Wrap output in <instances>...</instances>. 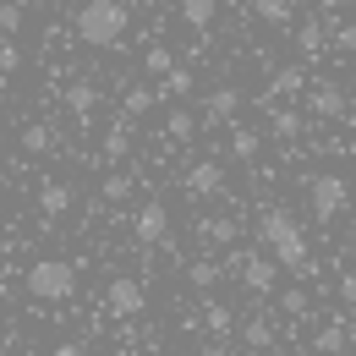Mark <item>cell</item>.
Masks as SVG:
<instances>
[{
    "label": "cell",
    "mask_w": 356,
    "mask_h": 356,
    "mask_svg": "<svg viewBox=\"0 0 356 356\" xmlns=\"http://www.w3.org/2000/svg\"><path fill=\"white\" fill-rule=\"evenodd\" d=\"M258 148H264V137H258V132H247V127L230 132V154H236V159H258Z\"/></svg>",
    "instance_id": "cell-26"
},
{
    "label": "cell",
    "mask_w": 356,
    "mask_h": 356,
    "mask_svg": "<svg viewBox=\"0 0 356 356\" xmlns=\"http://www.w3.org/2000/svg\"><path fill=\"white\" fill-rule=\"evenodd\" d=\"M296 49H302V55H323V49H329V28H323V22H302V28H296Z\"/></svg>",
    "instance_id": "cell-20"
},
{
    "label": "cell",
    "mask_w": 356,
    "mask_h": 356,
    "mask_svg": "<svg viewBox=\"0 0 356 356\" xmlns=\"http://www.w3.org/2000/svg\"><path fill=\"white\" fill-rule=\"evenodd\" d=\"M225 264H236L241 285H247L252 296H268V291L280 285V264H274V258H264V252H230Z\"/></svg>",
    "instance_id": "cell-5"
},
{
    "label": "cell",
    "mask_w": 356,
    "mask_h": 356,
    "mask_svg": "<svg viewBox=\"0 0 356 356\" xmlns=\"http://www.w3.org/2000/svg\"><path fill=\"white\" fill-rule=\"evenodd\" d=\"M49 148H55V132H49L44 121L22 127V154H49Z\"/></svg>",
    "instance_id": "cell-23"
},
{
    "label": "cell",
    "mask_w": 356,
    "mask_h": 356,
    "mask_svg": "<svg viewBox=\"0 0 356 356\" xmlns=\"http://www.w3.org/2000/svg\"><path fill=\"white\" fill-rule=\"evenodd\" d=\"M192 132H197V115H192V110H170V115H165V137H170V143H186Z\"/></svg>",
    "instance_id": "cell-22"
},
{
    "label": "cell",
    "mask_w": 356,
    "mask_h": 356,
    "mask_svg": "<svg viewBox=\"0 0 356 356\" xmlns=\"http://www.w3.org/2000/svg\"><path fill=\"white\" fill-rule=\"evenodd\" d=\"M197 236H203V241H220V247H230V241L241 236V225L225 220V214H214V220H197Z\"/></svg>",
    "instance_id": "cell-18"
},
{
    "label": "cell",
    "mask_w": 356,
    "mask_h": 356,
    "mask_svg": "<svg viewBox=\"0 0 356 356\" xmlns=\"http://www.w3.org/2000/svg\"><path fill=\"white\" fill-rule=\"evenodd\" d=\"M127 22H132L127 0H83V11H77V22H72V33H77L83 44H93V49H121Z\"/></svg>",
    "instance_id": "cell-1"
},
{
    "label": "cell",
    "mask_w": 356,
    "mask_h": 356,
    "mask_svg": "<svg viewBox=\"0 0 356 356\" xmlns=\"http://www.w3.org/2000/svg\"><path fill=\"white\" fill-rule=\"evenodd\" d=\"M17 66H22V49L6 39V44H0V72H17Z\"/></svg>",
    "instance_id": "cell-33"
},
{
    "label": "cell",
    "mask_w": 356,
    "mask_h": 356,
    "mask_svg": "<svg viewBox=\"0 0 356 356\" xmlns=\"http://www.w3.org/2000/svg\"><path fill=\"white\" fill-rule=\"evenodd\" d=\"M307 110L323 115V121H334V115H346V93L334 83H318V88H307Z\"/></svg>",
    "instance_id": "cell-9"
},
{
    "label": "cell",
    "mask_w": 356,
    "mask_h": 356,
    "mask_svg": "<svg viewBox=\"0 0 356 356\" xmlns=\"http://www.w3.org/2000/svg\"><path fill=\"white\" fill-rule=\"evenodd\" d=\"M143 66H148L154 77H170V72H176V55H170V49H165V44H154V49H148V55H143Z\"/></svg>",
    "instance_id": "cell-27"
},
{
    "label": "cell",
    "mask_w": 356,
    "mask_h": 356,
    "mask_svg": "<svg viewBox=\"0 0 356 356\" xmlns=\"http://www.w3.org/2000/svg\"><path fill=\"white\" fill-rule=\"evenodd\" d=\"M132 236L143 241V247H159V241L170 236V209H165L159 197H148V203L137 209V220H132Z\"/></svg>",
    "instance_id": "cell-6"
},
{
    "label": "cell",
    "mask_w": 356,
    "mask_h": 356,
    "mask_svg": "<svg viewBox=\"0 0 356 356\" xmlns=\"http://www.w3.org/2000/svg\"><path fill=\"white\" fill-rule=\"evenodd\" d=\"M104 307L115 312V318H137L143 312V285H137L132 274H115L110 291H104Z\"/></svg>",
    "instance_id": "cell-7"
},
{
    "label": "cell",
    "mask_w": 356,
    "mask_h": 356,
    "mask_svg": "<svg viewBox=\"0 0 356 356\" xmlns=\"http://www.w3.org/2000/svg\"><path fill=\"white\" fill-rule=\"evenodd\" d=\"M241 334H247V346H252V351H268V346H274V323H268V318H247V323H241Z\"/></svg>",
    "instance_id": "cell-25"
},
{
    "label": "cell",
    "mask_w": 356,
    "mask_h": 356,
    "mask_svg": "<svg viewBox=\"0 0 356 356\" xmlns=\"http://www.w3.org/2000/svg\"><path fill=\"white\" fill-rule=\"evenodd\" d=\"M99 148H104V159H110V165H115V159H127V154H132V121H115V127L104 132Z\"/></svg>",
    "instance_id": "cell-17"
},
{
    "label": "cell",
    "mask_w": 356,
    "mask_h": 356,
    "mask_svg": "<svg viewBox=\"0 0 356 356\" xmlns=\"http://www.w3.org/2000/svg\"><path fill=\"white\" fill-rule=\"evenodd\" d=\"M268 93H274V99H296V93H307V72H302V66H280V72L268 77Z\"/></svg>",
    "instance_id": "cell-11"
},
{
    "label": "cell",
    "mask_w": 356,
    "mask_h": 356,
    "mask_svg": "<svg viewBox=\"0 0 356 356\" xmlns=\"http://www.w3.org/2000/svg\"><path fill=\"white\" fill-rule=\"evenodd\" d=\"M296 6H302V0H252V11H258L264 22H291Z\"/></svg>",
    "instance_id": "cell-24"
},
{
    "label": "cell",
    "mask_w": 356,
    "mask_h": 356,
    "mask_svg": "<svg viewBox=\"0 0 356 356\" xmlns=\"http://www.w3.org/2000/svg\"><path fill=\"white\" fill-rule=\"evenodd\" d=\"M334 49H340V55H356V22L334 28Z\"/></svg>",
    "instance_id": "cell-32"
},
{
    "label": "cell",
    "mask_w": 356,
    "mask_h": 356,
    "mask_svg": "<svg viewBox=\"0 0 356 356\" xmlns=\"http://www.w3.org/2000/svg\"><path fill=\"white\" fill-rule=\"evenodd\" d=\"M214 11H220V0H181V22H186L192 33H209Z\"/></svg>",
    "instance_id": "cell-15"
},
{
    "label": "cell",
    "mask_w": 356,
    "mask_h": 356,
    "mask_svg": "<svg viewBox=\"0 0 356 356\" xmlns=\"http://www.w3.org/2000/svg\"><path fill=\"white\" fill-rule=\"evenodd\" d=\"M220 165H214V159H197V165H186V176H181V186H186V192H192V197H214V192H220Z\"/></svg>",
    "instance_id": "cell-8"
},
{
    "label": "cell",
    "mask_w": 356,
    "mask_h": 356,
    "mask_svg": "<svg viewBox=\"0 0 356 356\" xmlns=\"http://www.w3.org/2000/svg\"><path fill=\"white\" fill-rule=\"evenodd\" d=\"M312 351H318V356H340V351H346V323L318 329V334H312Z\"/></svg>",
    "instance_id": "cell-21"
},
{
    "label": "cell",
    "mask_w": 356,
    "mask_h": 356,
    "mask_svg": "<svg viewBox=\"0 0 356 356\" xmlns=\"http://www.w3.org/2000/svg\"><path fill=\"white\" fill-rule=\"evenodd\" d=\"M49 356H88V351H83L77 340H66V346H55V351H49Z\"/></svg>",
    "instance_id": "cell-35"
},
{
    "label": "cell",
    "mask_w": 356,
    "mask_h": 356,
    "mask_svg": "<svg viewBox=\"0 0 356 356\" xmlns=\"http://www.w3.org/2000/svg\"><path fill=\"white\" fill-rule=\"evenodd\" d=\"M0 334H6V329H0Z\"/></svg>",
    "instance_id": "cell-38"
},
{
    "label": "cell",
    "mask_w": 356,
    "mask_h": 356,
    "mask_svg": "<svg viewBox=\"0 0 356 356\" xmlns=\"http://www.w3.org/2000/svg\"><path fill=\"white\" fill-rule=\"evenodd\" d=\"M127 192H132V176H121V170H115V176H104V197H110V203H121Z\"/></svg>",
    "instance_id": "cell-29"
},
{
    "label": "cell",
    "mask_w": 356,
    "mask_h": 356,
    "mask_svg": "<svg viewBox=\"0 0 356 356\" xmlns=\"http://www.w3.org/2000/svg\"><path fill=\"white\" fill-rule=\"evenodd\" d=\"M17 28H22V6H0V33L11 39Z\"/></svg>",
    "instance_id": "cell-31"
},
{
    "label": "cell",
    "mask_w": 356,
    "mask_h": 356,
    "mask_svg": "<svg viewBox=\"0 0 356 356\" xmlns=\"http://www.w3.org/2000/svg\"><path fill=\"white\" fill-rule=\"evenodd\" d=\"M66 110H72L77 121H93V110H99V88H93V83H72V88H66Z\"/></svg>",
    "instance_id": "cell-13"
},
{
    "label": "cell",
    "mask_w": 356,
    "mask_h": 356,
    "mask_svg": "<svg viewBox=\"0 0 356 356\" xmlns=\"http://www.w3.org/2000/svg\"><path fill=\"white\" fill-rule=\"evenodd\" d=\"M197 356H236V351H230V340H225V346H220V340H214V346H203V351H197Z\"/></svg>",
    "instance_id": "cell-36"
},
{
    "label": "cell",
    "mask_w": 356,
    "mask_h": 356,
    "mask_svg": "<svg viewBox=\"0 0 356 356\" xmlns=\"http://www.w3.org/2000/svg\"><path fill=\"white\" fill-rule=\"evenodd\" d=\"M28 296H39V302H72L77 296V264L72 258H39V264H28Z\"/></svg>",
    "instance_id": "cell-3"
},
{
    "label": "cell",
    "mask_w": 356,
    "mask_h": 356,
    "mask_svg": "<svg viewBox=\"0 0 356 356\" xmlns=\"http://www.w3.org/2000/svg\"><path fill=\"white\" fill-rule=\"evenodd\" d=\"M159 88H165V99H170V93H186V88H192V72H186V66H176V72H170Z\"/></svg>",
    "instance_id": "cell-30"
},
{
    "label": "cell",
    "mask_w": 356,
    "mask_h": 356,
    "mask_svg": "<svg viewBox=\"0 0 356 356\" xmlns=\"http://www.w3.org/2000/svg\"><path fill=\"white\" fill-rule=\"evenodd\" d=\"M159 99H165V88H148V83H132V88H127V121L148 115V110H159Z\"/></svg>",
    "instance_id": "cell-14"
},
{
    "label": "cell",
    "mask_w": 356,
    "mask_h": 356,
    "mask_svg": "<svg viewBox=\"0 0 356 356\" xmlns=\"http://www.w3.org/2000/svg\"><path fill=\"white\" fill-rule=\"evenodd\" d=\"M186 280H192L197 291H209V285L220 280V264H192V268H186Z\"/></svg>",
    "instance_id": "cell-28"
},
{
    "label": "cell",
    "mask_w": 356,
    "mask_h": 356,
    "mask_svg": "<svg viewBox=\"0 0 356 356\" xmlns=\"http://www.w3.org/2000/svg\"><path fill=\"white\" fill-rule=\"evenodd\" d=\"M241 110V88L236 83H220V88L209 93V104H203V121H230Z\"/></svg>",
    "instance_id": "cell-10"
},
{
    "label": "cell",
    "mask_w": 356,
    "mask_h": 356,
    "mask_svg": "<svg viewBox=\"0 0 356 356\" xmlns=\"http://www.w3.org/2000/svg\"><path fill=\"white\" fill-rule=\"evenodd\" d=\"M268 132L285 137V143H296V137L307 132V115H296V110H274V115H268Z\"/></svg>",
    "instance_id": "cell-19"
},
{
    "label": "cell",
    "mask_w": 356,
    "mask_h": 356,
    "mask_svg": "<svg viewBox=\"0 0 356 356\" xmlns=\"http://www.w3.org/2000/svg\"><path fill=\"white\" fill-rule=\"evenodd\" d=\"M39 209H44V220H60V214L72 209V186H66V181H44V186H39Z\"/></svg>",
    "instance_id": "cell-12"
},
{
    "label": "cell",
    "mask_w": 356,
    "mask_h": 356,
    "mask_svg": "<svg viewBox=\"0 0 356 356\" xmlns=\"http://www.w3.org/2000/svg\"><path fill=\"white\" fill-rule=\"evenodd\" d=\"M203 329H209V334H214V340L225 346V334L236 329V312L225 307V302H203Z\"/></svg>",
    "instance_id": "cell-16"
},
{
    "label": "cell",
    "mask_w": 356,
    "mask_h": 356,
    "mask_svg": "<svg viewBox=\"0 0 356 356\" xmlns=\"http://www.w3.org/2000/svg\"><path fill=\"white\" fill-rule=\"evenodd\" d=\"M258 236H264V247L274 252V264H285V268H302V264L312 258V252H307V230L291 220L285 209H264Z\"/></svg>",
    "instance_id": "cell-2"
},
{
    "label": "cell",
    "mask_w": 356,
    "mask_h": 356,
    "mask_svg": "<svg viewBox=\"0 0 356 356\" xmlns=\"http://www.w3.org/2000/svg\"><path fill=\"white\" fill-rule=\"evenodd\" d=\"M0 110H6V93H0Z\"/></svg>",
    "instance_id": "cell-37"
},
{
    "label": "cell",
    "mask_w": 356,
    "mask_h": 356,
    "mask_svg": "<svg viewBox=\"0 0 356 356\" xmlns=\"http://www.w3.org/2000/svg\"><path fill=\"white\" fill-rule=\"evenodd\" d=\"M307 203H312V220H340L346 209H351V181L334 176V170H318L307 176Z\"/></svg>",
    "instance_id": "cell-4"
},
{
    "label": "cell",
    "mask_w": 356,
    "mask_h": 356,
    "mask_svg": "<svg viewBox=\"0 0 356 356\" xmlns=\"http://www.w3.org/2000/svg\"><path fill=\"white\" fill-rule=\"evenodd\" d=\"M285 307H291V318L307 312V291H285Z\"/></svg>",
    "instance_id": "cell-34"
}]
</instances>
